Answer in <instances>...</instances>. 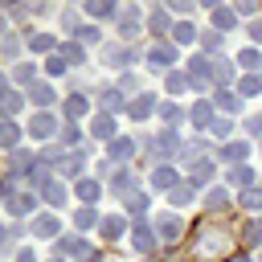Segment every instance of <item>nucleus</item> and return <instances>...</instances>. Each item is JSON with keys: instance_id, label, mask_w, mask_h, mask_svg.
I'll use <instances>...</instances> for the list:
<instances>
[{"instance_id": "obj_55", "label": "nucleus", "mask_w": 262, "mask_h": 262, "mask_svg": "<svg viewBox=\"0 0 262 262\" xmlns=\"http://www.w3.org/2000/svg\"><path fill=\"white\" fill-rule=\"evenodd\" d=\"M246 131H250V135L262 143V115H250V119H246Z\"/></svg>"}, {"instance_id": "obj_32", "label": "nucleus", "mask_w": 262, "mask_h": 262, "mask_svg": "<svg viewBox=\"0 0 262 262\" xmlns=\"http://www.w3.org/2000/svg\"><path fill=\"white\" fill-rule=\"evenodd\" d=\"M196 196H192V184H176L172 192H168V205L172 209H184V205H192Z\"/></svg>"}, {"instance_id": "obj_57", "label": "nucleus", "mask_w": 262, "mask_h": 262, "mask_svg": "<svg viewBox=\"0 0 262 262\" xmlns=\"http://www.w3.org/2000/svg\"><path fill=\"white\" fill-rule=\"evenodd\" d=\"M246 33H250V41H254V45H262V20H250V29H246Z\"/></svg>"}, {"instance_id": "obj_10", "label": "nucleus", "mask_w": 262, "mask_h": 262, "mask_svg": "<svg viewBox=\"0 0 262 262\" xmlns=\"http://www.w3.org/2000/svg\"><path fill=\"white\" fill-rule=\"evenodd\" d=\"M213 172H217V164H213L209 156H201L196 164H188V184H192V188H201V184H209V180H213Z\"/></svg>"}, {"instance_id": "obj_7", "label": "nucleus", "mask_w": 262, "mask_h": 262, "mask_svg": "<svg viewBox=\"0 0 262 262\" xmlns=\"http://www.w3.org/2000/svg\"><path fill=\"white\" fill-rule=\"evenodd\" d=\"M102 61H111L115 70H123V66H135L139 53H135L131 45H106V49H102Z\"/></svg>"}, {"instance_id": "obj_24", "label": "nucleus", "mask_w": 262, "mask_h": 262, "mask_svg": "<svg viewBox=\"0 0 262 262\" xmlns=\"http://www.w3.org/2000/svg\"><path fill=\"white\" fill-rule=\"evenodd\" d=\"M8 78H12L16 86H25V90H29V86L37 82V66H33V61H16V70H12Z\"/></svg>"}, {"instance_id": "obj_31", "label": "nucleus", "mask_w": 262, "mask_h": 262, "mask_svg": "<svg viewBox=\"0 0 262 262\" xmlns=\"http://www.w3.org/2000/svg\"><path fill=\"white\" fill-rule=\"evenodd\" d=\"M225 180H229L233 188H250V184H254V168H250V164H237V168H233Z\"/></svg>"}, {"instance_id": "obj_61", "label": "nucleus", "mask_w": 262, "mask_h": 262, "mask_svg": "<svg viewBox=\"0 0 262 262\" xmlns=\"http://www.w3.org/2000/svg\"><path fill=\"white\" fill-rule=\"evenodd\" d=\"M147 262H151V258H147Z\"/></svg>"}, {"instance_id": "obj_6", "label": "nucleus", "mask_w": 262, "mask_h": 262, "mask_svg": "<svg viewBox=\"0 0 262 262\" xmlns=\"http://www.w3.org/2000/svg\"><path fill=\"white\" fill-rule=\"evenodd\" d=\"M61 127H57V119L49 115V111H37L33 119H29V135L33 139H49V135H57Z\"/></svg>"}, {"instance_id": "obj_46", "label": "nucleus", "mask_w": 262, "mask_h": 262, "mask_svg": "<svg viewBox=\"0 0 262 262\" xmlns=\"http://www.w3.org/2000/svg\"><path fill=\"white\" fill-rule=\"evenodd\" d=\"M237 205H242V209H262V188H246V192L237 196Z\"/></svg>"}, {"instance_id": "obj_48", "label": "nucleus", "mask_w": 262, "mask_h": 262, "mask_svg": "<svg viewBox=\"0 0 262 262\" xmlns=\"http://www.w3.org/2000/svg\"><path fill=\"white\" fill-rule=\"evenodd\" d=\"M164 82H168V90H172V94H180V90H184V86H192V82H188V78H184V74H180V70H172V74H168V78H164Z\"/></svg>"}, {"instance_id": "obj_43", "label": "nucleus", "mask_w": 262, "mask_h": 262, "mask_svg": "<svg viewBox=\"0 0 262 262\" xmlns=\"http://www.w3.org/2000/svg\"><path fill=\"white\" fill-rule=\"evenodd\" d=\"M172 41H176V45H188V41H196V29H192L188 20H180L176 33H172Z\"/></svg>"}, {"instance_id": "obj_20", "label": "nucleus", "mask_w": 262, "mask_h": 262, "mask_svg": "<svg viewBox=\"0 0 262 262\" xmlns=\"http://www.w3.org/2000/svg\"><path fill=\"white\" fill-rule=\"evenodd\" d=\"M57 53L66 57V66H70V70H74V66H86V49H82V41H74V37H70Z\"/></svg>"}, {"instance_id": "obj_30", "label": "nucleus", "mask_w": 262, "mask_h": 262, "mask_svg": "<svg viewBox=\"0 0 262 262\" xmlns=\"http://www.w3.org/2000/svg\"><path fill=\"white\" fill-rule=\"evenodd\" d=\"M33 233H37V237H57V217L37 213V217H33Z\"/></svg>"}, {"instance_id": "obj_21", "label": "nucleus", "mask_w": 262, "mask_h": 262, "mask_svg": "<svg viewBox=\"0 0 262 262\" xmlns=\"http://www.w3.org/2000/svg\"><path fill=\"white\" fill-rule=\"evenodd\" d=\"M98 106H102V115L119 111V106H123V90H119V86H102V90H98Z\"/></svg>"}, {"instance_id": "obj_9", "label": "nucleus", "mask_w": 262, "mask_h": 262, "mask_svg": "<svg viewBox=\"0 0 262 262\" xmlns=\"http://www.w3.org/2000/svg\"><path fill=\"white\" fill-rule=\"evenodd\" d=\"M188 82H192V86H201V90L213 82V70H209V57H205V53H196V57L188 61Z\"/></svg>"}, {"instance_id": "obj_5", "label": "nucleus", "mask_w": 262, "mask_h": 262, "mask_svg": "<svg viewBox=\"0 0 262 262\" xmlns=\"http://www.w3.org/2000/svg\"><path fill=\"white\" fill-rule=\"evenodd\" d=\"M139 33H143V12L139 8H123L119 12V37L131 45V37H139Z\"/></svg>"}, {"instance_id": "obj_34", "label": "nucleus", "mask_w": 262, "mask_h": 262, "mask_svg": "<svg viewBox=\"0 0 262 262\" xmlns=\"http://www.w3.org/2000/svg\"><path fill=\"white\" fill-rule=\"evenodd\" d=\"M29 49H37V53H53V49H61L49 33H29Z\"/></svg>"}, {"instance_id": "obj_58", "label": "nucleus", "mask_w": 262, "mask_h": 262, "mask_svg": "<svg viewBox=\"0 0 262 262\" xmlns=\"http://www.w3.org/2000/svg\"><path fill=\"white\" fill-rule=\"evenodd\" d=\"M16 262H41V258H37L33 250H20V254H16Z\"/></svg>"}, {"instance_id": "obj_11", "label": "nucleus", "mask_w": 262, "mask_h": 262, "mask_svg": "<svg viewBox=\"0 0 262 262\" xmlns=\"http://www.w3.org/2000/svg\"><path fill=\"white\" fill-rule=\"evenodd\" d=\"M4 205H8V213H12V217H25V213H33V217H37V192H12Z\"/></svg>"}, {"instance_id": "obj_33", "label": "nucleus", "mask_w": 262, "mask_h": 262, "mask_svg": "<svg viewBox=\"0 0 262 262\" xmlns=\"http://www.w3.org/2000/svg\"><path fill=\"white\" fill-rule=\"evenodd\" d=\"M225 205H229V192L225 188H209L205 192V213H221Z\"/></svg>"}, {"instance_id": "obj_35", "label": "nucleus", "mask_w": 262, "mask_h": 262, "mask_svg": "<svg viewBox=\"0 0 262 262\" xmlns=\"http://www.w3.org/2000/svg\"><path fill=\"white\" fill-rule=\"evenodd\" d=\"M217 106L229 111V115H237V111H242V94H237V90H217Z\"/></svg>"}, {"instance_id": "obj_8", "label": "nucleus", "mask_w": 262, "mask_h": 262, "mask_svg": "<svg viewBox=\"0 0 262 262\" xmlns=\"http://www.w3.org/2000/svg\"><path fill=\"white\" fill-rule=\"evenodd\" d=\"M147 33H151V37L176 33V25H172V12H168V8H151V12H147Z\"/></svg>"}, {"instance_id": "obj_45", "label": "nucleus", "mask_w": 262, "mask_h": 262, "mask_svg": "<svg viewBox=\"0 0 262 262\" xmlns=\"http://www.w3.org/2000/svg\"><path fill=\"white\" fill-rule=\"evenodd\" d=\"M20 233H25V225H20V221H12V225L4 229V254H12V246L20 242Z\"/></svg>"}, {"instance_id": "obj_25", "label": "nucleus", "mask_w": 262, "mask_h": 262, "mask_svg": "<svg viewBox=\"0 0 262 262\" xmlns=\"http://www.w3.org/2000/svg\"><path fill=\"white\" fill-rule=\"evenodd\" d=\"M209 12H213V29H217V33L237 29V12H233V8H209Z\"/></svg>"}, {"instance_id": "obj_59", "label": "nucleus", "mask_w": 262, "mask_h": 262, "mask_svg": "<svg viewBox=\"0 0 262 262\" xmlns=\"http://www.w3.org/2000/svg\"><path fill=\"white\" fill-rule=\"evenodd\" d=\"M229 262H250V258H246V254H237V258H229Z\"/></svg>"}, {"instance_id": "obj_12", "label": "nucleus", "mask_w": 262, "mask_h": 262, "mask_svg": "<svg viewBox=\"0 0 262 262\" xmlns=\"http://www.w3.org/2000/svg\"><path fill=\"white\" fill-rule=\"evenodd\" d=\"M156 242H160V237H156V229H151L147 221H135V225H131V246H135L139 254H147Z\"/></svg>"}, {"instance_id": "obj_23", "label": "nucleus", "mask_w": 262, "mask_h": 262, "mask_svg": "<svg viewBox=\"0 0 262 262\" xmlns=\"http://www.w3.org/2000/svg\"><path fill=\"white\" fill-rule=\"evenodd\" d=\"M233 61H237L242 70H250V74H254V70H262V49H258V45H246Z\"/></svg>"}, {"instance_id": "obj_47", "label": "nucleus", "mask_w": 262, "mask_h": 262, "mask_svg": "<svg viewBox=\"0 0 262 262\" xmlns=\"http://www.w3.org/2000/svg\"><path fill=\"white\" fill-rule=\"evenodd\" d=\"M201 49H205V53H217V49H221V33H217V29L201 33Z\"/></svg>"}, {"instance_id": "obj_19", "label": "nucleus", "mask_w": 262, "mask_h": 262, "mask_svg": "<svg viewBox=\"0 0 262 262\" xmlns=\"http://www.w3.org/2000/svg\"><path fill=\"white\" fill-rule=\"evenodd\" d=\"M176 184H180V176H176L168 164H156V168H151V188H168V192H172Z\"/></svg>"}, {"instance_id": "obj_17", "label": "nucleus", "mask_w": 262, "mask_h": 262, "mask_svg": "<svg viewBox=\"0 0 262 262\" xmlns=\"http://www.w3.org/2000/svg\"><path fill=\"white\" fill-rule=\"evenodd\" d=\"M98 229H102V242H119L123 229H127V217H123V213H111V217H102Z\"/></svg>"}, {"instance_id": "obj_54", "label": "nucleus", "mask_w": 262, "mask_h": 262, "mask_svg": "<svg viewBox=\"0 0 262 262\" xmlns=\"http://www.w3.org/2000/svg\"><path fill=\"white\" fill-rule=\"evenodd\" d=\"M45 70H49V74H66L70 66H66V57H61V53H53V57L45 61Z\"/></svg>"}, {"instance_id": "obj_38", "label": "nucleus", "mask_w": 262, "mask_h": 262, "mask_svg": "<svg viewBox=\"0 0 262 262\" xmlns=\"http://www.w3.org/2000/svg\"><path fill=\"white\" fill-rule=\"evenodd\" d=\"M25 98H29V94H20V90H4V115L12 119V115L25 106Z\"/></svg>"}, {"instance_id": "obj_13", "label": "nucleus", "mask_w": 262, "mask_h": 262, "mask_svg": "<svg viewBox=\"0 0 262 262\" xmlns=\"http://www.w3.org/2000/svg\"><path fill=\"white\" fill-rule=\"evenodd\" d=\"M74 196H78L82 205H94V201L102 196V180H94V176H82V180L74 184Z\"/></svg>"}, {"instance_id": "obj_56", "label": "nucleus", "mask_w": 262, "mask_h": 262, "mask_svg": "<svg viewBox=\"0 0 262 262\" xmlns=\"http://www.w3.org/2000/svg\"><path fill=\"white\" fill-rule=\"evenodd\" d=\"M82 135H78V127L74 123H61V143H78Z\"/></svg>"}, {"instance_id": "obj_26", "label": "nucleus", "mask_w": 262, "mask_h": 262, "mask_svg": "<svg viewBox=\"0 0 262 262\" xmlns=\"http://www.w3.org/2000/svg\"><path fill=\"white\" fill-rule=\"evenodd\" d=\"M233 66H237V61H229V57H217V61H213V82H217L221 90H225V82H233Z\"/></svg>"}, {"instance_id": "obj_51", "label": "nucleus", "mask_w": 262, "mask_h": 262, "mask_svg": "<svg viewBox=\"0 0 262 262\" xmlns=\"http://www.w3.org/2000/svg\"><path fill=\"white\" fill-rule=\"evenodd\" d=\"M229 131H233V123H229V119H217V123L209 127V135H217V139H225V143H229Z\"/></svg>"}, {"instance_id": "obj_60", "label": "nucleus", "mask_w": 262, "mask_h": 262, "mask_svg": "<svg viewBox=\"0 0 262 262\" xmlns=\"http://www.w3.org/2000/svg\"><path fill=\"white\" fill-rule=\"evenodd\" d=\"M49 262H66V258H49Z\"/></svg>"}, {"instance_id": "obj_4", "label": "nucleus", "mask_w": 262, "mask_h": 262, "mask_svg": "<svg viewBox=\"0 0 262 262\" xmlns=\"http://www.w3.org/2000/svg\"><path fill=\"white\" fill-rule=\"evenodd\" d=\"M172 61H176V45L156 41V45L147 49V70H151V74H172Z\"/></svg>"}, {"instance_id": "obj_37", "label": "nucleus", "mask_w": 262, "mask_h": 262, "mask_svg": "<svg viewBox=\"0 0 262 262\" xmlns=\"http://www.w3.org/2000/svg\"><path fill=\"white\" fill-rule=\"evenodd\" d=\"M86 106H90V102H86V94H70V98H66V123H70V119H78V115H86Z\"/></svg>"}, {"instance_id": "obj_52", "label": "nucleus", "mask_w": 262, "mask_h": 262, "mask_svg": "<svg viewBox=\"0 0 262 262\" xmlns=\"http://www.w3.org/2000/svg\"><path fill=\"white\" fill-rule=\"evenodd\" d=\"M160 115H164L168 123H180V119H184V111H180L176 102H164V106H160Z\"/></svg>"}, {"instance_id": "obj_44", "label": "nucleus", "mask_w": 262, "mask_h": 262, "mask_svg": "<svg viewBox=\"0 0 262 262\" xmlns=\"http://www.w3.org/2000/svg\"><path fill=\"white\" fill-rule=\"evenodd\" d=\"M0 49H4V57L12 61V57L20 53V37H16V33H4V37H0Z\"/></svg>"}, {"instance_id": "obj_41", "label": "nucleus", "mask_w": 262, "mask_h": 262, "mask_svg": "<svg viewBox=\"0 0 262 262\" xmlns=\"http://www.w3.org/2000/svg\"><path fill=\"white\" fill-rule=\"evenodd\" d=\"M242 242H246V246H262V217H254V221L246 225V233H242Z\"/></svg>"}, {"instance_id": "obj_29", "label": "nucleus", "mask_w": 262, "mask_h": 262, "mask_svg": "<svg viewBox=\"0 0 262 262\" xmlns=\"http://www.w3.org/2000/svg\"><path fill=\"white\" fill-rule=\"evenodd\" d=\"M131 188H135V172L119 168V172L111 176V192H123V196H131Z\"/></svg>"}, {"instance_id": "obj_39", "label": "nucleus", "mask_w": 262, "mask_h": 262, "mask_svg": "<svg viewBox=\"0 0 262 262\" xmlns=\"http://www.w3.org/2000/svg\"><path fill=\"white\" fill-rule=\"evenodd\" d=\"M123 209H127L131 217H139V213H147V196H143V192H131V196H123Z\"/></svg>"}, {"instance_id": "obj_18", "label": "nucleus", "mask_w": 262, "mask_h": 262, "mask_svg": "<svg viewBox=\"0 0 262 262\" xmlns=\"http://www.w3.org/2000/svg\"><path fill=\"white\" fill-rule=\"evenodd\" d=\"M90 135L115 143V139H119V135H115V119H111V115H94V119H90Z\"/></svg>"}, {"instance_id": "obj_53", "label": "nucleus", "mask_w": 262, "mask_h": 262, "mask_svg": "<svg viewBox=\"0 0 262 262\" xmlns=\"http://www.w3.org/2000/svg\"><path fill=\"white\" fill-rule=\"evenodd\" d=\"M61 29H66V33H78V29H82V25H78V12H74V8H70V12H61Z\"/></svg>"}, {"instance_id": "obj_3", "label": "nucleus", "mask_w": 262, "mask_h": 262, "mask_svg": "<svg viewBox=\"0 0 262 262\" xmlns=\"http://www.w3.org/2000/svg\"><path fill=\"white\" fill-rule=\"evenodd\" d=\"M151 229H156V237H160L164 246H176V242H180V233H184V221H180L176 213H156Z\"/></svg>"}, {"instance_id": "obj_28", "label": "nucleus", "mask_w": 262, "mask_h": 262, "mask_svg": "<svg viewBox=\"0 0 262 262\" xmlns=\"http://www.w3.org/2000/svg\"><path fill=\"white\" fill-rule=\"evenodd\" d=\"M135 147H139V143H135L131 135H119V139L111 143V160H131V156H135Z\"/></svg>"}, {"instance_id": "obj_15", "label": "nucleus", "mask_w": 262, "mask_h": 262, "mask_svg": "<svg viewBox=\"0 0 262 262\" xmlns=\"http://www.w3.org/2000/svg\"><path fill=\"white\" fill-rule=\"evenodd\" d=\"M37 196H45V205H53V209H61V205H66V196H70V188L61 184V176H53V180H49V184H45V188H41Z\"/></svg>"}, {"instance_id": "obj_49", "label": "nucleus", "mask_w": 262, "mask_h": 262, "mask_svg": "<svg viewBox=\"0 0 262 262\" xmlns=\"http://www.w3.org/2000/svg\"><path fill=\"white\" fill-rule=\"evenodd\" d=\"M258 90H262V74H246V78H242V94L250 98V94H258Z\"/></svg>"}, {"instance_id": "obj_16", "label": "nucleus", "mask_w": 262, "mask_h": 262, "mask_svg": "<svg viewBox=\"0 0 262 262\" xmlns=\"http://www.w3.org/2000/svg\"><path fill=\"white\" fill-rule=\"evenodd\" d=\"M151 111H156V94H135V98L127 102V115H131L135 123H139V119H147Z\"/></svg>"}, {"instance_id": "obj_27", "label": "nucleus", "mask_w": 262, "mask_h": 262, "mask_svg": "<svg viewBox=\"0 0 262 262\" xmlns=\"http://www.w3.org/2000/svg\"><path fill=\"white\" fill-rule=\"evenodd\" d=\"M188 119H192V123H196L201 131H209V127L217 123V119H213V106H209V102H196V106L188 111Z\"/></svg>"}, {"instance_id": "obj_14", "label": "nucleus", "mask_w": 262, "mask_h": 262, "mask_svg": "<svg viewBox=\"0 0 262 262\" xmlns=\"http://www.w3.org/2000/svg\"><path fill=\"white\" fill-rule=\"evenodd\" d=\"M25 94H29V102H33V106H37V111H45V106H53V98H57V94H53V86H49V82H33V86H29V90H25Z\"/></svg>"}, {"instance_id": "obj_40", "label": "nucleus", "mask_w": 262, "mask_h": 262, "mask_svg": "<svg viewBox=\"0 0 262 262\" xmlns=\"http://www.w3.org/2000/svg\"><path fill=\"white\" fill-rule=\"evenodd\" d=\"M16 143H20V127L12 119H4V147H8V156L16 151Z\"/></svg>"}, {"instance_id": "obj_22", "label": "nucleus", "mask_w": 262, "mask_h": 262, "mask_svg": "<svg viewBox=\"0 0 262 262\" xmlns=\"http://www.w3.org/2000/svg\"><path fill=\"white\" fill-rule=\"evenodd\" d=\"M246 156H250V143H246V139H229V143L221 147V160H233V168L246 164Z\"/></svg>"}, {"instance_id": "obj_42", "label": "nucleus", "mask_w": 262, "mask_h": 262, "mask_svg": "<svg viewBox=\"0 0 262 262\" xmlns=\"http://www.w3.org/2000/svg\"><path fill=\"white\" fill-rule=\"evenodd\" d=\"M86 12H90L94 20H106V16H119L123 8H115V4H86Z\"/></svg>"}, {"instance_id": "obj_50", "label": "nucleus", "mask_w": 262, "mask_h": 262, "mask_svg": "<svg viewBox=\"0 0 262 262\" xmlns=\"http://www.w3.org/2000/svg\"><path fill=\"white\" fill-rule=\"evenodd\" d=\"M98 37H102V33H98V25H82V29H78V41H82V45H94Z\"/></svg>"}, {"instance_id": "obj_36", "label": "nucleus", "mask_w": 262, "mask_h": 262, "mask_svg": "<svg viewBox=\"0 0 262 262\" xmlns=\"http://www.w3.org/2000/svg\"><path fill=\"white\" fill-rule=\"evenodd\" d=\"M74 225H78V229H94V225H102V221H98L94 205H82V209L74 213Z\"/></svg>"}, {"instance_id": "obj_2", "label": "nucleus", "mask_w": 262, "mask_h": 262, "mask_svg": "<svg viewBox=\"0 0 262 262\" xmlns=\"http://www.w3.org/2000/svg\"><path fill=\"white\" fill-rule=\"evenodd\" d=\"M57 258H66V262H94L98 254H94V246L86 237H57Z\"/></svg>"}, {"instance_id": "obj_1", "label": "nucleus", "mask_w": 262, "mask_h": 262, "mask_svg": "<svg viewBox=\"0 0 262 262\" xmlns=\"http://www.w3.org/2000/svg\"><path fill=\"white\" fill-rule=\"evenodd\" d=\"M229 242H233V229H225V225H217V221L196 225L192 262H225V258H229Z\"/></svg>"}]
</instances>
